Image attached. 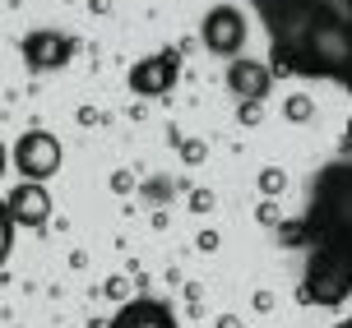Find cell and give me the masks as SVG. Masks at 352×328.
<instances>
[{
    "mask_svg": "<svg viewBox=\"0 0 352 328\" xmlns=\"http://www.w3.org/2000/svg\"><path fill=\"white\" fill-rule=\"evenodd\" d=\"M269 33L274 79H334L352 93V0H250Z\"/></svg>",
    "mask_w": 352,
    "mask_h": 328,
    "instance_id": "1",
    "label": "cell"
},
{
    "mask_svg": "<svg viewBox=\"0 0 352 328\" xmlns=\"http://www.w3.org/2000/svg\"><path fill=\"white\" fill-rule=\"evenodd\" d=\"M311 245H334L352 250V162L324 167L311 185V208H306Z\"/></svg>",
    "mask_w": 352,
    "mask_h": 328,
    "instance_id": "2",
    "label": "cell"
},
{
    "mask_svg": "<svg viewBox=\"0 0 352 328\" xmlns=\"http://www.w3.org/2000/svg\"><path fill=\"white\" fill-rule=\"evenodd\" d=\"M352 296V250H334V245H316L311 250V263H306V277L297 287L301 305H324L334 310Z\"/></svg>",
    "mask_w": 352,
    "mask_h": 328,
    "instance_id": "3",
    "label": "cell"
},
{
    "mask_svg": "<svg viewBox=\"0 0 352 328\" xmlns=\"http://www.w3.org/2000/svg\"><path fill=\"white\" fill-rule=\"evenodd\" d=\"M60 139L52 130H28V134L14 139V172L23 180H37V185H47L56 172H60Z\"/></svg>",
    "mask_w": 352,
    "mask_h": 328,
    "instance_id": "4",
    "label": "cell"
},
{
    "mask_svg": "<svg viewBox=\"0 0 352 328\" xmlns=\"http://www.w3.org/2000/svg\"><path fill=\"white\" fill-rule=\"evenodd\" d=\"M199 42L213 56H232L236 60V51L246 47V19H241V10L236 5H213L209 14L199 19Z\"/></svg>",
    "mask_w": 352,
    "mask_h": 328,
    "instance_id": "5",
    "label": "cell"
},
{
    "mask_svg": "<svg viewBox=\"0 0 352 328\" xmlns=\"http://www.w3.org/2000/svg\"><path fill=\"white\" fill-rule=\"evenodd\" d=\"M176 74H181V51L176 47H167L158 56H144L140 65H130V93H140V97H167Z\"/></svg>",
    "mask_w": 352,
    "mask_h": 328,
    "instance_id": "6",
    "label": "cell"
},
{
    "mask_svg": "<svg viewBox=\"0 0 352 328\" xmlns=\"http://www.w3.org/2000/svg\"><path fill=\"white\" fill-rule=\"evenodd\" d=\"M74 47H79L74 37H65V33H52V28H37V33H28L23 42H19V51H23V65L33 69V74H47V69L70 65Z\"/></svg>",
    "mask_w": 352,
    "mask_h": 328,
    "instance_id": "7",
    "label": "cell"
},
{
    "mask_svg": "<svg viewBox=\"0 0 352 328\" xmlns=\"http://www.w3.org/2000/svg\"><path fill=\"white\" fill-rule=\"evenodd\" d=\"M5 213L23 231H42V226L52 222V194H47V185H37V180H19L14 190L5 194Z\"/></svg>",
    "mask_w": 352,
    "mask_h": 328,
    "instance_id": "8",
    "label": "cell"
},
{
    "mask_svg": "<svg viewBox=\"0 0 352 328\" xmlns=\"http://www.w3.org/2000/svg\"><path fill=\"white\" fill-rule=\"evenodd\" d=\"M107 328H176V314L158 296H135L107 319Z\"/></svg>",
    "mask_w": 352,
    "mask_h": 328,
    "instance_id": "9",
    "label": "cell"
},
{
    "mask_svg": "<svg viewBox=\"0 0 352 328\" xmlns=\"http://www.w3.org/2000/svg\"><path fill=\"white\" fill-rule=\"evenodd\" d=\"M228 88L241 97V102H264L269 88H274V69L264 60H250V56H236L228 65Z\"/></svg>",
    "mask_w": 352,
    "mask_h": 328,
    "instance_id": "10",
    "label": "cell"
},
{
    "mask_svg": "<svg viewBox=\"0 0 352 328\" xmlns=\"http://www.w3.org/2000/svg\"><path fill=\"white\" fill-rule=\"evenodd\" d=\"M274 241H278L283 250H301V245H311V226H306V218H283V222L274 226Z\"/></svg>",
    "mask_w": 352,
    "mask_h": 328,
    "instance_id": "11",
    "label": "cell"
},
{
    "mask_svg": "<svg viewBox=\"0 0 352 328\" xmlns=\"http://www.w3.org/2000/svg\"><path fill=\"white\" fill-rule=\"evenodd\" d=\"M255 185H260L264 199H278V194L287 190V172H283V167H264V172L255 176Z\"/></svg>",
    "mask_w": 352,
    "mask_h": 328,
    "instance_id": "12",
    "label": "cell"
},
{
    "mask_svg": "<svg viewBox=\"0 0 352 328\" xmlns=\"http://www.w3.org/2000/svg\"><path fill=\"white\" fill-rule=\"evenodd\" d=\"M283 116H287V121H297V125H306L311 116H316V102H311L306 93H287V102H283Z\"/></svg>",
    "mask_w": 352,
    "mask_h": 328,
    "instance_id": "13",
    "label": "cell"
},
{
    "mask_svg": "<svg viewBox=\"0 0 352 328\" xmlns=\"http://www.w3.org/2000/svg\"><path fill=\"white\" fill-rule=\"evenodd\" d=\"M102 296H107V301H116V305L135 301V296H130V277H107V282H102Z\"/></svg>",
    "mask_w": 352,
    "mask_h": 328,
    "instance_id": "14",
    "label": "cell"
},
{
    "mask_svg": "<svg viewBox=\"0 0 352 328\" xmlns=\"http://www.w3.org/2000/svg\"><path fill=\"white\" fill-rule=\"evenodd\" d=\"M204 157H209V148H204L199 139H181V162H186V167H199Z\"/></svg>",
    "mask_w": 352,
    "mask_h": 328,
    "instance_id": "15",
    "label": "cell"
},
{
    "mask_svg": "<svg viewBox=\"0 0 352 328\" xmlns=\"http://www.w3.org/2000/svg\"><path fill=\"white\" fill-rule=\"evenodd\" d=\"M236 121L246 125V130H250V125H260L264 121V102H236Z\"/></svg>",
    "mask_w": 352,
    "mask_h": 328,
    "instance_id": "16",
    "label": "cell"
},
{
    "mask_svg": "<svg viewBox=\"0 0 352 328\" xmlns=\"http://www.w3.org/2000/svg\"><path fill=\"white\" fill-rule=\"evenodd\" d=\"M190 208L195 213H213V208H218V194L213 190H190Z\"/></svg>",
    "mask_w": 352,
    "mask_h": 328,
    "instance_id": "17",
    "label": "cell"
},
{
    "mask_svg": "<svg viewBox=\"0 0 352 328\" xmlns=\"http://www.w3.org/2000/svg\"><path fill=\"white\" fill-rule=\"evenodd\" d=\"M255 218H260L264 226H278V222H283V204H274V199H264V204H260V213H255Z\"/></svg>",
    "mask_w": 352,
    "mask_h": 328,
    "instance_id": "18",
    "label": "cell"
},
{
    "mask_svg": "<svg viewBox=\"0 0 352 328\" xmlns=\"http://www.w3.org/2000/svg\"><path fill=\"white\" fill-rule=\"evenodd\" d=\"M111 190L130 194V190H135V172H111Z\"/></svg>",
    "mask_w": 352,
    "mask_h": 328,
    "instance_id": "19",
    "label": "cell"
},
{
    "mask_svg": "<svg viewBox=\"0 0 352 328\" xmlns=\"http://www.w3.org/2000/svg\"><path fill=\"white\" fill-rule=\"evenodd\" d=\"M195 245H199L204 255H213V250H218V231H199V236H195Z\"/></svg>",
    "mask_w": 352,
    "mask_h": 328,
    "instance_id": "20",
    "label": "cell"
},
{
    "mask_svg": "<svg viewBox=\"0 0 352 328\" xmlns=\"http://www.w3.org/2000/svg\"><path fill=\"white\" fill-rule=\"evenodd\" d=\"M79 125H102V111L98 106H79Z\"/></svg>",
    "mask_w": 352,
    "mask_h": 328,
    "instance_id": "21",
    "label": "cell"
},
{
    "mask_svg": "<svg viewBox=\"0 0 352 328\" xmlns=\"http://www.w3.org/2000/svg\"><path fill=\"white\" fill-rule=\"evenodd\" d=\"M250 305H255V310H274V292H255V301H250Z\"/></svg>",
    "mask_w": 352,
    "mask_h": 328,
    "instance_id": "22",
    "label": "cell"
},
{
    "mask_svg": "<svg viewBox=\"0 0 352 328\" xmlns=\"http://www.w3.org/2000/svg\"><path fill=\"white\" fill-rule=\"evenodd\" d=\"M218 328H241V319L236 314H218Z\"/></svg>",
    "mask_w": 352,
    "mask_h": 328,
    "instance_id": "23",
    "label": "cell"
},
{
    "mask_svg": "<svg viewBox=\"0 0 352 328\" xmlns=\"http://www.w3.org/2000/svg\"><path fill=\"white\" fill-rule=\"evenodd\" d=\"M88 10H93V14H107V10H111V0H88Z\"/></svg>",
    "mask_w": 352,
    "mask_h": 328,
    "instance_id": "24",
    "label": "cell"
},
{
    "mask_svg": "<svg viewBox=\"0 0 352 328\" xmlns=\"http://www.w3.org/2000/svg\"><path fill=\"white\" fill-rule=\"evenodd\" d=\"M338 328H352V319H343V324H338Z\"/></svg>",
    "mask_w": 352,
    "mask_h": 328,
    "instance_id": "25",
    "label": "cell"
},
{
    "mask_svg": "<svg viewBox=\"0 0 352 328\" xmlns=\"http://www.w3.org/2000/svg\"><path fill=\"white\" fill-rule=\"evenodd\" d=\"M348 143H352V121H348Z\"/></svg>",
    "mask_w": 352,
    "mask_h": 328,
    "instance_id": "26",
    "label": "cell"
}]
</instances>
